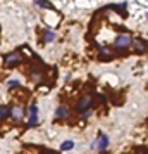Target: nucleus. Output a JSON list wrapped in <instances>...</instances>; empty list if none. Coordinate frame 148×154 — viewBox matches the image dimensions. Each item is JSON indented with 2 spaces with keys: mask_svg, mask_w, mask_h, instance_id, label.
<instances>
[{
  "mask_svg": "<svg viewBox=\"0 0 148 154\" xmlns=\"http://www.w3.org/2000/svg\"><path fill=\"white\" fill-rule=\"evenodd\" d=\"M129 43H131V36L129 35H121V36L116 38V47H119V49L129 47Z\"/></svg>",
  "mask_w": 148,
  "mask_h": 154,
  "instance_id": "1",
  "label": "nucleus"
},
{
  "mask_svg": "<svg viewBox=\"0 0 148 154\" xmlns=\"http://www.w3.org/2000/svg\"><path fill=\"white\" fill-rule=\"evenodd\" d=\"M97 149H98V151H105V149H107V145H109V137H107V135H100L98 137V142H97Z\"/></svg>",
  "mask_w": 148,
  "mask_h": 154,
  "instance_id": "2",
  "label": "nucleus"
},
{
  "mask_svg": "<svg viewBox=\"0 0 148 154\" xmlns=\"http://www.w3.org/2000/svg\"><path fill=\"white\" fill-rule=\"evenodd\" d=\"M21 61V55L16 52V54H9V55H5V64H9V66H14L16 62Z\"/></svg>",
  "mask_w": 148,
  "mask_h": 154,
  "instance_id": "3",
  "label": "nucleus"
},
{
  "mask_svg": "<svg viewBox=\"0 0 148 154\" xmlns=\"http://www.w3.org/2000/svg\"><path fill=\"white\" fill-rule=\"evenodd\" d=\"M90 104H91V99H90V97H83V99L79 101V104H78V109L79 111H84V109H88Z\"/></svg>",
  "mask_w": 148,
  "mask_h": 154,
  "instance_id": "4",
  "label": "nucleus"
},
{
  "mask_svg": "<svg viewBox=\"0 0 148 154\" xmlns=\"http://www.w3.org/2000/svg\"><path fill=\"white\" fill-rule=\"evenodd\" d=\"M31 120H30V125H36L38 123V118H36V113H38V109H36V106H31Z\"/></svg>",
  "mask_w": 148,
  "mask_h": 154,
  "instance_id": "5",
  "label": "nucleus"
},
{
  "mask_svg": "<svg viewBox=\"0 0 148 154\" xmlns=\"http://www.w3.org/2000/svg\"><path fill=\"white\" fill-rule=\"evenodd\" d=\"M71 147H74V142H72V140H66L64 144L60 145V149H62V151H69Z\"/></svg>",
  "mask_w": 148,
  "mask_h": 154,
  "instance_id": "6",
  "label": "nucleus"
},
{
  "mask_svg": "<svg viewBox=\"0 0 148 154\" xmlns=\"http://www.w3.org/2000/svg\"><path fill=\"white\" fill-rule=\"evenodd\" d=\"M7 114H9V107H5V106H0V120H4Z\"/></svg>",
  "mask_w": 148,
  "mask_h": 154,
  "instance_id": "7",
  "label": "nucleus"
},
{
  "mask_svg": "<svg viewBox=\"0 0 148 154\" xmlns=\"http://www.w3.org/2000/svg\"><path fill=\"white\" fill-rule=\"evenodd\" d=\"M21 114H22V111H21V107H14V111H12V116H14V120H19L21 118Z\"/></svg>",
  "mask_w": 148,
  "mask_h": 154,
  "instance_id": "8",
  "label": "nucleus"
},
{
  "mask_svg": "<svg viewBox=\"0 0 148 154\" xmlns=\"http://www.w3.org/2000/svg\"><path fill=\"white\" fill-rule=\"evenodd\" d=\"M102 59H110V54H109V49H102Z\"/></svg>",
  "mask_w": 148,
  "mask_h": 154,
  "instance_id": "9",
  "label": "nucleus"
},
{
  "mask_svg": "<svg viewBox=\"0 0 148 154\" xmlns=\"http://www.w3.org/2000/svg\"><path fill=\"white\" fill-rule=\"evenodd\" d=\"M36 4H40V5H43V7H48V9H52V5H50L47 0H36Z\"/></svg>",
  "mask_w": 148,
  "mask_h": 154,
  "instance_id": "10",
  "label": "nucleus"
},
{
  "mask_svg": "<svg viewBox=\"0 0 148 154\" xmlns=\"http://www.w3.org/2000/svg\"><path fill=\"white\" fill-rule=\"evenodd\" d=\"M66 114H67V111H66L64 107H59V109H57V116H59V118H62V116H66Z\"/></svg>",
  "mask_w": 148,
  "mask_h": 154,
  "instance_id": "11",
  "label": "nucleus"
},
{
  "mask_svg": "<svg viewBox=\"0 0 148 154\" xmlns=\"http://www.w3.org/2000/svg\"><path fill=\"white\" fill-rule=\"evenodd\" d=\"M45 40H47V42H52V40H53V33H52V31H48V33L45 35Z\"/></svg>",
  "mask_w": 148,
  "mask_h": 154,
  "instance_id": "12",
  "label": "nucleus"
}]
</instances>
